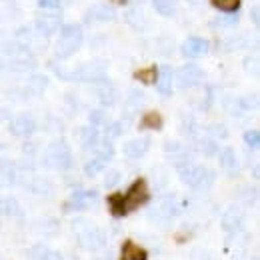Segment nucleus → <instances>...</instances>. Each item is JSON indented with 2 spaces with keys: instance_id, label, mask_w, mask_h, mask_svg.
<instances>
[{
  "instance_id": "obj_20",
  "label": "nucleus",
  "mask_w": 260,
  "mask_h": 260,
  "mask_svg": "<svg viewBox=\"0 0 260 260\" xmlns=\"http://www.w3.org/2000/svg\"><path fill=\"white\" fill-rule=\"evenodd\" d=\"M20 212V206L14 198H0V214L4 216H16Z\"/></svg>"
},
{
  "instance_id": "obj_19",
  "label": "nucleus",
  "mask_w": 260,
  "mask_h": 260,
  "mask_svg": "<svg viewBox=\"0 0 260 260\" xmlns=\"http://www.w3.org/2000/svg\"><path fill=\"white\" fill-rule=\"evenodd\" d=\"M14 180H16L14 166L4 162L0 166V186H10V184H14Z\"/></svg>"
},
{
  "instance_id": "obj_30",
  "label": "nucleus",
  "mask_w": 260,
  "mask_h": 260,
  "mask_svg": "<svg viewBox=\"0 0 260 260\" xmlns=\"http://www.w3.org/2000/svg\"><path fill=\"white\" fill-rule=\"evenodd\" d=\"M40 6L46 10H56L60 6V0H40Z\"/></svg>"
},
{
  "instance_id": "obj_9",
  "label": "nucleus",
  "mask_w": 260,
  "mask_h": 260,
  "mask_svg": "<svg viewBox=\"0 0 260 260\" xmlns=\"http://www.w3.org/2000/svg\"><path fill=\"white\" fill-rule=\"evenodd\" d=\"M208 50H210L208 40L198 38V36L188 38V40L182 44V54H184V56H188V58H198V56H204V54H208Z\"/></svg>"
},
{
  "instance_id": "obj_13",
  "label": "nucleus",
  "mask_w": 260,
  "mask_h": 260,
  "mask_svg": "<svg viewBox=\"0 0 260 260\" xmlns=\"http://www.w3.org/2000/svg\"><path fill=\"white\" fill-rule=\"evenodd\" d=\"M34 128H36V122H34L32 116H28V114H20V116H16L10 122V130L16 136H28V134L34 132Z\"/></svg>"
},
{
  "instance_id": "obj_12",
  "label": "nucleus",
  "mask_w": 260,
  "mask_h": 260,
  "mask_svg": "<svg viewBox=\"0 0 260 260\" xmlns=\"http://www.w3.org/2000/svg\"><path fill=\"white\" fill-rule=\"evenodd\" d=\"M148 148H150V138L148 136H140V138H134V140L126 142L124 154L128 158H142L148 152Z\"/></svg>"
},
{
  "instance_id": "obj_8",
  "label": "nucleus",
  "mask_w": 260,
  "mask_h": 260,
  "mask_svg": "<svg viewBox=\"0 0 260 260\" xmlns=\"http://www.w3.org/2000/svg\"><path fill=\"white\" fill-rule=\"evenodd\" d=\"M96 200L98 194L94 190H76L66 202V210H84V208L92 206Z\"/></svg>"
},
{
  "instance_id": "obj_6",
  "label": "nucleus",
  "mask_w": 260,
  "mask_h": 260,
  "mask_svg": "<svg viewBox=\"0 0 260 260\" xmlns=\"http://www.w3.org/2000/svg\"><path fill=\"white\" fill-rule=\"evenodd\" d=\"M104 72H106V64L102 62V60H92V62H86V64H82L80 68H76L70 76H66V78H74V80H98V78H102L104 76Z\"/></svg>"
},
{
  "instance_id": "obj_21",
  "label": "nucleus",
  "mask_w": 260,
  "mask_h": 260,
  "mask_svg": "<svg viewBox=\"0 0 260 260\" xmlns=\"http://www.w3.org/2000/svg\"><path fill=\"white\" fill-rule=\"evenodd\" d=\"M220 164H222V168L228 170V172H236V156H234V150L232 148H224L222 152H220Z\"/></svg>"
},
{
  "instance_id": "obj_28",
  "label": "nucleus",
  "mask_w": 260,
  "mask_h": 260,
  "mask_svg": "<svg viewBox=\"0 0 260 260\" xmlns=\"http://www.w3.org/2000/svg\"><path fill=\"white\" fill-rule=\"evenodd\" d=\"M96 138H98L96 128H86L84 130V134H82V142H84V144H94Z\"/></svg>"
},
{
  "instance_id": "obj_1",
  "label": "nucleus",
  "mask_w": 260,
  "mask_h": 260,
  "mask_svg": "<svg viewBox=\"0 0 260 260\" xmlns=\"http://www.w3.org/2000/svg\"><path fill=\"white\" fill-rule=\"evenodd\" d=\"M80 44H82V28L78 24H66L60 32L54 52L58 58H68L70 54H74L78 50Z\"/></svg>"
},
{
  "instance_id": "obj_25",
  "label": "nucleus",
  "mask_w": 260,
  "mask_h": 260,
  "mask_svg": "<svg viewBox=\"0 0 260 260\" xmlns=\"http://www.w3.org/2000/svg\"><path fill=\"white\" fill-rule=\"evenodd\" d=\"M156 70L154 68H146V70H138L134 76L140 80V82H146V84H152V82H156Z\"/></svg>"
},
{
  "instance_id": "obj_10",
  "label": "nucleus",
  "mask_w": 260,
  "mask_h": 260,
  "mask_svg": "<svg viewBox=\"0 0 260 260\" xmlns=\"http://www.w3.org/2000/svg\"><path fill=\"white\" fill-rule=\"evenodd\" d=\"M112 154H114V152H112V146H110V144H108V146H102L96 156H94L90 162H86L84 172H86L88 176H94V174H98V172H102L104 166H106V162L112 158Z\"/></svg>"
},
{
  "instance_id": "obj_15",
  "label": "nucleus",
  "mask_w": 260,
  "mask_h": 260,
  "mask_svg": "<svg viewBox=\"0 0 260 260\" xmlns=\"http://www.w3.org/2000/svg\"><path fill=\"white\" fill-rule=\"evenodd\" d=\"M58 26H60V18L56 14H42V16L36 18V28L42 34H46V36L56 32Z\"/></svg>"
},
{
  "instance_id": "obj_29",
  "label": "nucleus",
  "mask_w": 260,
  "mask_h": 260,
  "mask_svg": "<svg viewBox=\"0 0 260 260\" xmlns=\"http://www.w3.org/2000/svg\"><path fill=\"white\" fill-rule=\"evenodd\" d=\"M118 180H120V172H118V170H110V172H106L104 184H106V186H114V184H118Z\"/></svg>"
},
{
  "instance_id": "obj_16",
  "label": "nucleus",
  "mask_w": 260,
  "mask_h": 260,
  "mask_svg": "<svg viewBox=\"0 0 260 260\" xmlns=\"http://www.w3.org/2000/svg\"><path fill=\"white\" fill-rule=\"evenodd\" d=\"M172 80H174V74H172V68L170 66H162L156 74V88L160 94H170L172 92Z\"/></svg>"
},
{
  "instance_id": "obj_7",
  "label": "nucleus",
  "mask_w": 260,
  "mask_h": 260,
  "mask_svg": "<svg viewBox=\"0 0 260 260\" xmlns=\"http://www.w3.org/2000/svg\"><path fill=\"white\" fill-rule=\"evenodd\" d=\"M202 80V70L196 64H184L176 72V82L180 88H192Z\"/></svg>"
},
{
  "instance_id": "obj_3",
  "label": "nucleus",
  "mask_w": 260,
  "mask_h": 260,
  "mask_svg": "<svg viewBox=\"0 0 260 260\" xmlns=\"http://www.w3.org/2000/svg\"><path fill=\"white\" fill-rule=\"evenodd\" d=\"M180 178L188 186H192V188H202V186H208L214 180V174L210 170H206L204 166L188 164V166H182L180 168Z\"/></svg>"
},
{
  "instance_id": "obj_18",
  "label": "nucleus",
  "mask_w": 260,
  "mask_h": 260,
  "mask_svg": "<svg viewBox=\"0 0 260 260\" xmlns=\"http://www.w3.org/2000/svg\"><path fill=\"white\" fill-rule=\"evenodd\" d=\"M120 260H148V254L144 248L136 246L134 242L126 240L122 244V254H120Z\"/></svg>"
},
{
  "instance_id": "obj_17",
  "label": "nucleus",
  "mask_w": 260,
  "mask_h": 260,
  "mask_svg": "<svg viewBox=\"0 0 260 260\" xmlns=\"http://www.w3.org/2000/svg\"><path fill=\"white\" fill-rule=\"evenodd\" d=\"M88 20H98V22H106V20H114L116 18V10L112 6H106V4H98L92 10H88L86 14Z\"/></svg>"
},
{
  "instance_id": "obj_27",
  "label": "nucleus",
  "mask_w": 260,
  "mask_h": 260,
  "mask_svg": "<svg viewBox=\"0 0 260 260\" xmlns=\"http://www.w3.org/2000/svg\"><path fill=\"white\" fill-rule=\"evenodd\" d=\"M212 4L220 10H224V12H234L238 8L240 0H212Z\"/></svg>"
},
{
  "instance_id": "obj_4",
  "label": "nucleus",
  "mask_w": 260,
  "mask_h": 260,
  "mask_svg": "<svg viewBox=\"0 0 260 260\" xmlns=\"http://www.w3.org/2000/svg\"><path fill=\"white\" fill-rule=\"evenodd\" d=\"M76 234H78V242L82 248L86 250H96L102 248L106 238H104V232L96 226H90V224H78L76 226Z\"/></svg>"
},
{
  "instance_id": "obj_2",
  "label": "nucleus",
  "mask_w": 260,
  "mask_h": 260,
  "mask_svg": "<svg viewBox=\"0 0 260 260\" xmlns=\"http://www.w3.org/2000/svg\"><path fill=\"white\" fill-rule=\"evenodd\" d=\"M44 162L50 168H58V170H66L70 164H72V154H70V148L64 140H58V142H52L44 154Z\"/></svg>"
},
{
  "instance_id": "obj_14",
  "label": "nucleus",
  "mask_w": 260,
  "mask_h": 260,
  "mask_svg": "<svg viewBox=\"0 0 260 260\" xmlns=\"http://www.w3.org/2000/svg\"><path fill=\"white\" fill-rule=\"evenodd\" d=\"M244 224V214L238 208H230L226 214L222 216V228L226 232H238Z\"/></svg>"
},
{
  "instance_id": "obj_23",
  "label": "nucleus",
  "mask_w": 260,
  "mask_h": 260,
  "mask_svg": "<svg viewBox=\"0 0 260 260\" xmlns=\"http://www.w3.org/2000/svg\"><path fill=\"white\" fill-rule=\"evenodd\" d=\"M154 10L162 16H172L174 14V2L172 0H152Z\"/></svg>"
},
{
  "instance_id": "obj_11",
  "label": "nucleus",
  "mask_w": 260,
  "mask_h": 260,
  "mask_svg": "<svg viewBox=\"0 0 260 260\" xmlns=\"http://www.w3.org/2000/svg\"><path fill=\"white\" fill-rule=\"evenodd\" d=\"M178 212V208H176V202H174V198H164V200H160L156 206H154V210L150 212V216L152 218H156V220H170L174 214Z\"/></svg>"
},
{
  "instance_id": "obj_5",
  "label": "nucleus",
  "mask_w": 260,
  "mask_h": 260,
  "mask_svg": "<svg viewBox=\"0 0 260 260\" xmlns=\"http://www.w3.org/2000/svg\"><path fill=\"white\" fill-rule=\"evenodd\" d=\"M148 198H150V194H148L146 182H144V180H136V182L128 188V192L122 196L126 212L134 210V208H138V206H140V204H144Z\"/></svg>"
},
{
  "instance_id": "obj_26",
  "label": "nucleus",
  "mask_w": 260,
  "mask_h": 260,
  "mask_svg": "<svg viewBox=\"0 0 260 260\" xmlns=\"http://www.w3.org/2000/svg\"><path fill=\"white\" fill-rule=\"evenodd\" d=\"M244 142H246V146H250L252 150H256L260 146V132L258 130H248V132H244Z\"/></svg>"
},
{
  "instance_id": "obj_22",
  "label": "nucleus",
  "mask_w": 260,
  "mask_h": 260,
  "mask_svg": "<svg viewBox=\"0 0 260 260\" xmlns=\"http://www.w3.org/2000/svg\"><path fill=\"white\" fill-rule=\"evenodd\" d=\"M108 204H110V212H112L114 216H124V214H126L122 194H112L108 198Z\"/></svg>"
},
{
  "instance_id": "obj_24",
  "label": "nucleus",
  "mask_w": 260,
  "mask_h": 260,
  "mask_svg": "<svg viewBox=\"0 0 260 260\" xmlns=\"http://www.w3.org/2000/svg\"><path fill=\"white\" fill-rule=\"evenodd\" d=\"M142 126L144 128H160L162 126V118H160V114L158 112H148L144 118H142Z\"/></svg>"
}]
</instances>
